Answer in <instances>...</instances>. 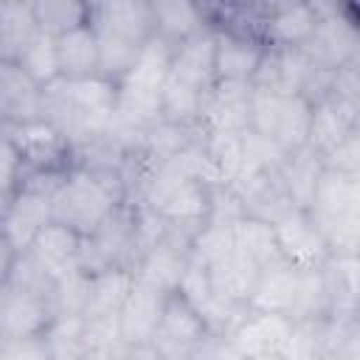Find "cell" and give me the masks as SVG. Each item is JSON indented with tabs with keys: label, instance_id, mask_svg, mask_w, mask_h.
<instances>
[{
	"label": "cell",
	"instance_id": "5",
	"mask_svg": "<svg viewBox=\"0 0 360 360\" xmlns=\"http://www.w3.org/2000/svg\"><path fill=\"white\" fill-rule=\"evenodd\" d=\"M250 129L276 141L287 155L309 146L312 129V101L301 96H276L253 87L250 101Z\"/></svg>",
	"mask_w": 360,
	"mask_h": 360
},
{
	"label": "cell",
	"instance_id": "26",
	"mask_svg": "<svg viewBox=\"0 0 360 360\" xmlns=\"http://www.w3.org/2000/svg\"><path fill=\"white\" fill-rule=\"evenodd\" d=\"M323 172H326L323 158L312 146H304V149L287 155L284 166L278 169V180H281V186H284V191L295 208L309 211Z\"/></svg>",
	"mask_w": 360,
	"mask_h": 360
},
{
	"label": "cell",
	"instance_id": "22",
	"mask_svg": "<svg viewBox=\"0 0 360 360\" xmlns=\"http://www.w3.org/2000/svg\"><path fill=\"white\" fill-rule=\"evenodd\" d=\"M262 270H264V267H262L259 262H253L245 250H239L236 245H233L225 256H219L217 262L208 264L214 290H217L225 301H231V304H236V307H248V304H250V298H253V292H256V284H259V278H262Z\"/></svg>",
	"mask_w": 360,
	"mask_h": 360
},
{
	"label": "cell",
	"instance_id": "31",
	"mask_svg": "<svg viewBox=\"0 0 360 360\" xmlns=\"http://www.w3.org/2000/svg\"><path fill=\"white\" fill-rule=\"evenodd\" d=\"M42 338H45L51 360H84L87 354L84 315H56Z\"/></svg>",
	"mask_w": 360,
	"mask_h": 360
},
{
	"label": "cell",
	"instance_id": "25",
	"mask_svg": "<svg viewBox=\"0 0 360 360\" xmlns=\"http://www.w3.org/2000/svg\"><path fill=\"white\" fill-rule=\"evenodd\" d=\"M135 287V276L129 267H110L90 276V295L84 307V321H118L121 307L127 304Z\"/></svg>",
	"mask_w": 360,
	"mask_h": 360
},
{
	"label": "cell",
	"instance_id": "12",
	"mask_svg": "<svg viewBox=\"0 0 360 360\" xmlns=\"http://www.w3.org/2000/svg\"><path fill=\"white\" fill-rule=\"evenodd\" d=\"M56 318L51 295L17 290L3 284L0 298V340H22V338H42L51 321Z\"/></svg>",
	"mask_w": 360,
	"mask_h": 360
},
{
	"label": "cell",
	"instance_id": "2",
	"mask_svg": "<svg viewBox=\"0 0 360 360\" xmlns=\"http://www.w3.org/2000/svg\"><path fill=\"white\" fill-rule=\"evenodd\" d=\"M127 202V186L115 169L70 166L53 191V219L73 228L82 239L93 236L121 205Z\"/></svg>",
	"mask_w": 360,
	"mask_h": 360
},
{
	"label": "cell",
	"instance_id": "30",
	"mask_svg": "<svg viewBox=\"0 0 360 360\" xmlns=\"http://www.w3.org/2000/svg\"><path fill=\"white\" fill-rule=\"evenodd\" d=\"M233 236H236V248L245 250L262 267H270V264L281 262V250H278V239H276L273 222L245 214L233 225Z\"/></svg>",
	"mask_w": 360,
	"mask_h": 360
},
{
	"label": "cell",
	"instance_id": "34",
	"mask_svg": "<svg viewBox=\"0 0 360 360\" xmlns=\"http://www.w3.org/2000/svg\"><path fill=\"white\" fill-rule=\"evenodd\" d=\"M323 166L343 174H360V124L323 158Z\"/></svg>",
	"mask_w": 360,
	"mask_h": 360
},
{
	"label": "cell",
	"instance_id": "11",
	"mask_svg": "<svg viewBox=\"0 0 360 360\" xmlns=\"http://www.w3.org/2000/svg\"><path fill=\"white\" fill-rule=\"evenodd\" d=\"M273 228H276V239H278V250L284 262L301 270H321L332 262L329 245L321 236L318 225L312 222L309 211L290 208L284 217L273 222Z\"/></svg>",
	"mask_w": 360,
	"mask_h": 360
},
{
	"label": "cell",
	"instance_id": "27",
	"mask_svg": "<svg viewBox=\"0 0 360 360\" xmlns=\"http://www.w3.org/2000/svg\"><path fill=\"white\" fill-rule=\"evenodd\" d=\"M56 51H59V68H62L65 79H84V76H96L101 70L98 34L90 22L59 34Z\"/></svg>",
	"mask_w": 360,
	"mask_h": 360
},
{
	"label": "cell",
	"instance_id": "21",
	"mask_svg": "<svg viewBox=\"0 0 360 360\" xmlns=\"http://www.w3.org/2000/svg\"><path fill=\"white\" fill-rule=\"evenodd\" d=\"M315 3H273L264 11L262 39L270 48H304L315 31Z\"/></svg>",
	"mask_w": 360,
	"mask_h": 360
},
{
	"label": "cell",
	"instance_id": "6",
	"mask_svg": "<svg viewBox=\"0 0 360 360\" xmlns=\"http://www.w3.org/2000/svg\"><path fill=\"white\" fill-rule=\"evenodd\" d=\"M315 31L304 51L323 70L346 68L360 51V22L354 8L338 3H315Z\"/></svg>",
	"mask_w": 360,
	"mask_h": 360
},
{
	"label": "cell",
	"instance_id": "3",
	"mask_svg": "<svg viewBox=\"0 0 360 360\" xmlns=\"http://www.w3.org/2000/svg\"><path fill=\"white\" fill-rule=\"evenodd\" d=\"M309 217L329 245L332 259L360 256V174L326 169Z\"/></svg>",
	"mask_w": 360,
	"mask_h": 360
},
{
	"label": "cell",
	"instance_id": "9",
	"mask_svg": "<svg viewBox=\"0 0 360 360\" xmlns=\"http://www.w3.org/2000/svg\"><path fill=\"white\" fill-rule=\"evenodd\" d=\"M191 242H194L191 231L172 228L166 233V239H160L149 253H143L135 262V267H132L135 281L149 284L166 295H174L183 284L188 264H191Z\"/></svg>",
	"mask_w": 360,
	"mask_h": 360
},
{
	"label": "cell",
	"instance_id": "32",
	"mask_svg": "<svg viewBox=\"0 0 360 360\" xmlns=\"http://www.w3.org/2000/svg\"><path fill=\"white\" fill-rule=\"evenodd\" d=\"M17 65H20L39 87H48V84H53L56 79H62L56 37H53V34H45V31H37V34L31 37V42L20 51Z\"/></svg>",
	"mask_w": 360,
	"mask_h": 360
},
{
	"label": "cell",
	"instance_id": "29",
	"mask_svg": "<svg viewBox=\"0 0 360 360\" xmlns=\"http://www.w3.org/2000/svg\"><path fill=\"white\" fill-rule=\"evenodd\" d=\"M39 31L34 17V3L22 0H3L0 3V53L3 62H17L20 51L31 42Z\"/></svg>",
	"mask_w": 360,
	"mask_h": 360
},
{
	"label": "cell",
	"instance_id": "17",
	"mask_svg": "<svg viewBox=\"0 0 360 360\" xmlns=\"http://www.w3.org/2000/svg\"><path fill=\"white\" fill-rule=\"evenodd\" d=\"M267 53V42L236 28H217V82H248Z\"/></svg>",
	"mask_w": 360,
	"mask_h": 360
},
{
	"label": "cell",
	"instance_id": "24",
	"mask_svg": "<svg viewBox=\"0 0 360 360\" xmlns=\"http://www.w3.org/2000/svg\"><path fill=\"white\" fill-rule=\"evenodd\" d=\"M360 124V110L349 101L338 98L335 93L321 96L312 101V129H309V146L326 158L354 127Z\"/></svg>",
	"mask_w": 360,
	"mask_h": 360
},
{
	"label": "cell",
	"instance_id": "19",
	"mask_svg": "<svg viewBox=\"0 0 360 360\" xmlns=\"http://www.w3.org/2000/svg\"><path fill=\"white\" fill-rule=\"evenodd\" d=\"M172 76L191 84L200 93H208L217 84V28L205 25L186 42L174 48Z\"/></svg>",
	"mask_w": 360,
	"mask_h": 360
},
{
	"label": "cell",
	"instance_id": "14",
	"mask_svg": "<svg viewBox=\"0 0 360 360\" xmlns=\"http://www.w3.org/2000/svg\"><path fill=\"white\" fill-rule=\"evenodd\" d=\"M250 101H253V84L217 82L202 98L200 132L202 135H219V132L250 129Z\"/></svg>",
	"mask_w": 360,
	"mask_h": 360
},
{
	"label": "cell",
	"instance_id": "10",
	"mask_svg": "<svg viewBox=\"0 0 360 360\" xmlns=\"http://www.w3.org/2000/svg\"><path fill=\"white\" fill-rule=\"evenodd\" d=\"M3 138L17 146L28 172H65V160L73 155L68 138L48 118L28 124H6Z\"/></svg>",
	"mask_w": 360,
	"mask_h": 360
},
{
	"label": "cell",
	"instance_id": "20",
	"mask_svg": "<svg viewBox=\"0 0 360 360\" xmlns=\"http://www.w3.org/2000/svg\"><path fill=\"white\" fill-rule=\"evenodd\" d=\"M169 295L149 287V284H141L135 281L127 304L121 307V315H118V332H121V340L127 346H146L160 323V315H163V307H166Z\"/></svg>",
	"mask_w": 360,
	"mask_h": 360
},
{
	"label": "cell",
	"instance_id": "15",
	"mask_svg": "<svg viewBox=\"0 0 360 360\" xmlns=\"http://www.w3.org/2000/svg\"><path fill=\"white\" fill-rule=\"evenodd\" d=\"M90 25L96 34H110L135 45L155 37V11L143 0H107L90 3Z\"/></svg>",
	"mask_w": 360,
	"mask_h": 360
},
{
	"label": "cell",
	"instance_id": "16",
	"mask_svg": "<svg viewBox=\"0 0 360 360\" xmlns=\"http://www.w3.org/2000/svg\"><path fill=\"white\" fill-rule=\"evenodd\" d=\"M82 245H84V239L73 228L53 219L37 233V239L28 248V256L56 284L59 278H65L82 267Z\"/></svg>",
	"mask_w": 360,
	"mask_h": 360
},
{
	"label": "cell",
	"instance_id": "28",
	"mask_svg": "<svg viewBox=\"0 0 360 360\" xmlns=\"http://www.w3.org/2000/svg\"><path fill=\"white\" fill-rule=\"evenodd\" d=\"M152 11H155V34L172 42L174 48L188 37H194L197 31H202L205 25H211L208 8L188 0H158L152 3Z\"/></svg>",
	"mask_w": 360,
	"mask_h": 360
},
{
	"label": "cell",
	"instance_id": "18",
	"mask_svg": "<svg viewBox=\"0 0 360 360\" xmlns=\"http://www.w3.org/2000/svg\"><path fill=\"white\" fill-rule=\"evenodd\" d=\"M304 278H307V270L281 259L262 270V278L248 307L259 312H278L295 321V312L304 295Z\"/></svg>",
	"mask_w": 360,
	"mask_h": 360
},
{
	"label": "cell",
	"instance_id": "23",
	"mask_svg": "<svg viewBox=\"0 0 360 360\" xmlns=\"http://www.w3.org/2000/svg\"><path fill=\"white\" fill-rule=\"evenodd\" d=\"M0 107L6 124H28L45 118L42 87L17 62H0Z\"/></svg>",
	"mask_w": 360,
	"mask_h": 360
},
{
	"label": "cell",
	"instance_id": "37",
	"mask_svg": "<svg viewBox=\"0 0 360 360\" xmlns=\"http://www.w3.org/2000/svg\"><path fill=\"white\" fill-rule=\"evenodd\" d=\"M124 360H163V357L146 343V346H129L127 354H124Z\"/></svg>",
	"mask_w": 360,
	"mask_h": 360
},
{
	"label": "cell",
	"instance_id": "7",
	"mask_svg": "<svg viewBox=\"0 0 360 360\" xmlns=\"http://www.w3.org/2000/svg\"><path fill=\"white\" fill-rule=\"evenodd\" d=\"M211 329L205 321L197 315V309L180 295H169L160 323L149 340V346L163 357V360H197L202 349L211 340Z\"/></svg>",
	"mask_w": 360,
	"mask_h": 360
},
{
	"label": "cell",
	"instance_id": "4",
	"mask_svg": "<svg viewBox=\"0 0 360 360\" xmlns=\"http://www.w3.org/2000/svg\"><path fill=\"white\" fill-rule=\"evenodd\" d=\"M214 191L217 188H211L208 183L183 174L174 163L166 160L149 174L141 202L160 214L172 228L197 233L211 214Z\"/></svg>",
	"mask_w": 360,
	"mask_h": 360
},
{
	"label": "cell",
	"instance_id": "13",
	"mask_svg": "<svg viewBox=\"0 0 360 360\" xmlns=\"http://www.w3.org/2000/svg\"><path fill=\"white\" fill-rule=\"evenodd\" d=\"M318 65L304 48H270L253 76V87L276 96H301L307 93Z\"/></svg>",
	"mask_w": 360,
	"mask_h": 360
},
{
	"label": "cell",
	"instance_id": "36",
	"mask_svg": "<svg viewBox=\"0 0 360 360\" xmlns=\"http://www.w3.org/2000/svg\"><path fill=\"white\" fill-rule=\"evenodd\" d=\"M197 360H248L245 354H239L225 338H211L208 346L202 349V354Z\"/></svg>",
	"mask_w": 360,
	"mask_h": 360
},
{
	"label": "cell",
	"instance_id": "38",
	"mask_svg": "<svg viewBox=\"0 0 360 360\" xmlns=\"http://www.w3.org/2000/svg\"><path fill=\"white\" fill-rule=\"evenodd\" d=\"M354 14H357V22H360V8H354Z\"/></svg>",
	"mask_w": 360,
	"mask_h": 360
},
{
	"label": "cell",
	"instance_id": "33",
	"mask_svg": "<svg viewBox=\"0 0 360 360\" xmlns=\"http://www.w3.org/2000/svg\"><path fill=\"white\" fill-rule=\"evenodd\" d=\"M34 17H37L39 31L59 37L70 28L87 25L90 22V6L76 3V0H37L34 3Z\"/></svg>",
	"mask_w": 360,
	"mask_h": 360
},
{
	"label": "cell",
	"instance_id": "8",
	"mask_svg": "<svg viewBox=\"0 0 360 360\" xmlns=\"http://www.w3.org/2000/svg\"><path fill=\"white\" fill-rule=\"evenodd\" d=\"M295 321L278 312H259V309H245L242 318L233 323V329L225 335V340L245 354L248 360L259 357H273V354H287L292 338H295Z\"/></svg>",
	"mask_w": 360,
	"mask_h": 360
},
{
	"label": "cell",
	"instance_id": "1",
	"mask_svg": "<svg viewBox=\"0 0 360 360\" xmlns=\"http://www.w3.org/2000/svg\"><path fill=\"white\" fill-rule=\"evenodd\" d=\"M118 82L96 73L84 79H56L42 87V112L59 127L73 152H82L110 132L115 118Z\"/></svg>",
	"mask_w": 360,
	"mask_h": 360
},
{
	"label": "cell",
	"instance_id": "35",
	"mask_svg": "<svg viewBox=\"0 0 360 360\" xmlns=\"http://www.w3.org/2000/svg\"><path fill=\"white\" fill-rule=\"evenodd\" d=\"M0 360H51L45 338L0 340Z\"/></svg>",
	"mask_w": 360,
	"mask_h": 360
}]
</instances>
